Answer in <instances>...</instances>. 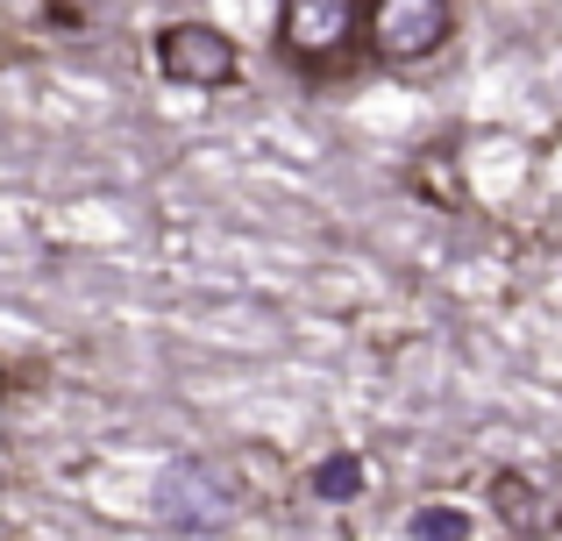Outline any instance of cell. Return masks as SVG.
<instances>
[{
	"label": "cell",
	"mask_w": 562,
	"mask_h": 541,
	"mask_svg": "<svg viewBox=\"0 0 562 541\" xmlns=\"http://www.w3.org/2000/svg\"><path fill=\"white\" fill-rule=\"evenodd\" d=\"M357 22H363V0H278V57L306 86H321L335 71H349Z\"/></svg>",
	"instance_id": "obj_1"
},
{
	"label": "cell",
	"mask_w": 562,
	"mask_h": 541,
	"mask_svg": "<svg viewBox=\"0 0 562 541\" xmlns=\"http://www.w3.org/2000/svg\"><path fill=\"white\" fill-rule=\"evenodd\" d=\"M357 36L371 43V65L413 71L427 57H441V43L456 36V14L449 0H363Z\"/></svg>",
	"instance_id": "obj_2"
},
{
	"label": "cell",
	"mask_w": 562,
	"mask_h": 541,
	"mask_svg": "<svg viewBox=\"0 0 562 541\" xmlns=\"http://www.w3.org/2000/svg\"><path fill=\"white\" fill-rule=\"evenodd\" d=\"M150 57L171 86H192V93H221L243 79V43L214 22H165L150 36Z\"/></svg>",
	"instance_id": "obj_3"
},
{
	"label": "cell",
	"mask_w": 562,
	"mask_h": 541,
	"mask_svg": "<svg viewBox=\"0 0 562 541\" xmlns=\"http://www.w3.org/2000/svg\"><path fill=\"white\" fill-rule=\"evenodd\" d=\"M314 492H321V499H335V506H342V499H357V492H363V463H357V457L321 463V471H314Z\"/></svg>",
	"instance_id": "obj_4"
},
{
	"label": "cell",
	"mask_w": 562,
	"mask_h": 541,
	"mask_svg": "<svg viewBox=\"0 0 562 541\" xmlns=\"http://www.w3.org/2000/svg\"><path fill=\"white\" fill-rule=\"evenodd\" d=\"M413 534H420V541H463L470 514H456V506H427V514H413Z\"/></svg>",
	"instance_id": "obj_5"
},
{
	"label": "cell",
	"mask_w": 562,
	"mask_h": 541,
	"mask_svg": "<svg viewBox=\"0 0 562 541\" xmlns=\"http://www.w3.org/2000/svg\"><path fill=\"white\" fill-rule=\"evenodd\" d=\"M8 392H14V371H8V357H0V399H8Z\"/></svg>",
	"instance_id": "obj_6"
}]
</instances>
